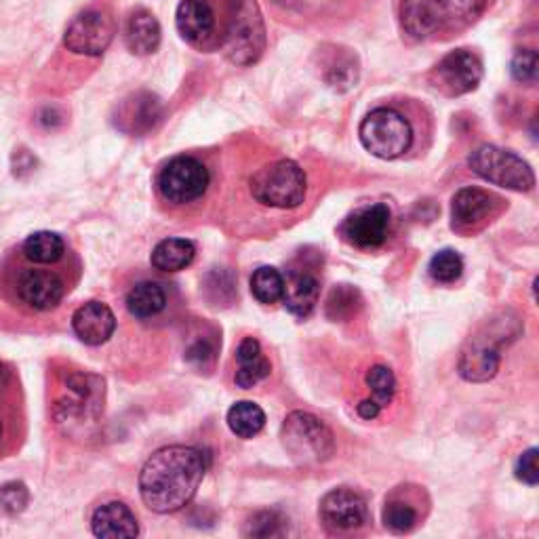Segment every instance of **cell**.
<instances>
[{"instance_id":"1","label":"cell","mask_w":539,"mask_h":539,"mask_svg":"<svg viewBox=\"0 0 539 539\" xmlns=\"http://www.w3.org/2000/svg\"><path fill=\"white\" fill-rule=\"evenodd\" d=\"M209 468V455L203 449L171 445L148 457L139 474V493L144 504L158 514H171L186 508Z\"/></svg>"},{"instance_id":"2","label":"cell","mask_w":539,"mask_h":539,"mask_svg":"<svg viewBox=\"0 0 539 539\" xmlns=\"http://www.w3.org/2000/svg\"><path fill=\"white\" fill-rule=\"evenodd\" d=\"M51 266L32 264L22 255L17 262L7 259L0 270V291L11 306L26 308L30 312H49L64 302L68 293L66 278L49 270Z\"/></svg>"},{"instance_id":"3","label":"cell","mask_w":539,"mask_h":539,"mask_svg":"<svg viewBox=\"0 0 539 539\" xmlns=\"http://www.w3.org/2000/svg\"><path fill=\"white\" fill-rule=\"evenodd\" d=\"M487 3L489 0H401V24L415 41H424L432 34L474 24Z\"/></svg>"},{"instance_id":"4","label":"cell","mask_w":539,"mask_h":539,"mask_svg":"<svg viewBox=\"0 0 539 539\" xmlns=\"http://www.w3.org/2000/svg\"><path fill=\"white\" fill-rule=\"evenodd\" d=\"M222 49L236 66H251L262 57L266 49V28L255 0H232Z\"/></svg>"},{"instance_id":"5","label":"cell","mask_w":539,"mask_h":539,"mask_svg":"<svg viewBox=\"0 0 539 539\" xmlns=\"http://www.w3.org/2000/svg\"><path fill=\"white\" fill-rule=\"evenodd\" d=\"M257 203L272 209H295L304 203L308 182L306 173L293 161H276L259 169L249 182Z\"/></svg>"},{"instance_id":"6","label":"cell","mask_w":539,"mask_h":539,"mask_svg":"<svg viewBox=\"0 0 539 539\" xmlns=\"http://www.w3.org/2000/svg\"><path fill=\"white\" fill-rule=\"evenodd\" d=\"M283 445L299 466H318L335 453L331 430L312 413L293 411L283 424Z\"/></svg>"},{"instance_id":"7","label":"cell","mask_w":539,"mask_h":539,"mask_svg":"<svg viewBox=\"0 0 539 539\" xmlns=\"http://www.w3.org/2000/svg\"><path fill=\"white\" fill-rule=\"evenodd\" d=\"M358 137L367 152L384 161L409 152L413 144V129L407 118L392 108H377L365 116Z\"/></svg>"},{"instance_id":"8","label":"cell","mask_w":539,"mask_h":539,"mask_svg":"<svg viewBox=\"0 0 539 539\" xmlns=\"http://www.w3.org/2000/svg\"><path fill=\"white\" fill-rule=\"evenodd\" d=\"M470 169L485 182L514 192H529L535 186V175L521 156L497 146L476 148L468 158Z\"/></svg>"},{"instance_id":"9","label":"cell","mask_w":539,"mask_h":539,"mask_svg":"<svg viewBox=\"0 0 539 539\" xmlns=\"http://www.w3.org/2000/svg\"><path fill=\"white\" fill-rule=\"evenodd\" d=\"M228 15L224 19L219 17L211 0H182L175 13V24L186 43L201 51H213L222 47Z\"/></svg>"},{"instance_id":"10","label":"cell","mask_w":539,"mask_h":539,"mask_svg":"<svg viewBox=\"0 0 539 539\" xmlns=\"http://www.w3.org/2000/svg\"><path fill=\"white\" fill-rule=\"evenodd\" d=\"M158 190L171 205H190L203 198L211 175L209 169L194 156H175L158 173Z\"/></svg>"},{"instance_id":"11","label":"cell","mask_w":539,"mask_h":539,"mask_svg":"<svg viewBox=\"0 0 539 539\" xmlns=\"http://www.w3.org/2000/svg\"><path fill=\"white\" fill-rule=\"evenodd\" d=\"M483 78V64L472 51L457 49L445 55L432 72L434 87L449 95H466L474 91Z\"/></svg>"},{"instance_id":"12","label":"cell","mask_w":539,"mask_h":539,"mask_svg":"<svg viewBox=\"0 0 539 539\" xmlns=\"http://www.w3.org/2000/svg\"><path fill=\"white\" fill-rule=\"evenodd\" d=\"M114 22L104 11H85L72 19L64 34L68 51L78 55H102L114 38Z\"/></svg>"},{"instance_id":"13","label":"cell","mask_w":539,"mask_h":539,"mask_svg":"<svg viewBox=\"0 0 539 539\" xmlns=\"http://www.w3.org/2000/svg\"><path fill=\"white\" fill-rule=\"evenodd\" d=\"M392 222L388 205L377 203L354 211L342 226V236L358 249H373L386 243Z\"/></svg>"},{"instance_id":"14","label":"cell","mask_w":539,"mask_h":539,"mask_svg":"<svg viewBox=\"0 0 539 539\" xmlns=\"http://www.w3.org/2000/svg\"><path fill=\"white\" fill-rule=\"evenodd\" d=\"M365 499L350 489H333L321 502V521L333 533H348L367 523Z\"/></svg>"},{"instance_id":"15","label":"cell","mask_w":539,"mask_h":539,"mask_svg":"<svg viewBox=\"0 0 539 539\" xmlns=\"http://www.w3.org/2000/svg\"><path fill=\"white\" fill-rule=\"evenodd\" d=\"M161 121H163L161 99L152 93H135L121 108H118L116 127L131 135H144L152 131Z\"/></svg>"},{"instance_id":"16","label":"cell","mask_w":539,"mask_h":539,"mask_svg":"<svg viewBox=\"0 0 539 539\" xmlns=\"http://www.w3.org/2000/svg\"><path fill=\"white\" fill-rule=\"evenodd\" d=\"M72 329L83 344L102 346L116 329V316L106 304L89 302L74 312Z\"/></svg>"},{"instance_id":"17","label":"cell","mask_w":539,"mask_h":539,"mask_svg":"<svg viewBox=\"0 0 539 539\" xmlns=\"http://www.w3.org/2000/svg\"><path fill=\"white\" fill-rule=\"evenodd\" d=\"M499 369V350L495 348L493 339H472L468 346L462 350L459 356L457 371L466 382H489L491 377H495Z\"/></svg>"},{"instance_id":"18","label":"cell","mask_w":539,"mask_h":539,"mask_svg":"<svg viewBox=\"0 0 539 539\" xmlns=\"http://www.w3.org/2000/svg\"><path fill=\"white\" fill-rule=\"evenodd\" d=\"M91 529L102 539H129L139 535L137 518L123 502H108L93 512Z\"/></svg>"},{"instance_id":"19","label":"cell","mask_w":539,"mask_h":539,"mask_svg":"<svg viewBox=\"0 0 539 539\" xmlns=\"http://www.w3.org/2000/svg\"><path fill=\"white\" fill-rule=\"evenodd\" d=\"M497 198L481 188H462L453 196L451 215L457 228H472L491 217Z\"/></svg>"},{"instance_id":"20","label":"cell","mask_w":539,"mask_h":539,"mask_svg":"<svg viewBox=\"0 0 539 539\" xmlns=\"http://www.w3.org/2000/svg\"><path fill=\"white\" fill-rule=\"evenodd\" d=\"M318 295H321V285L318 278L310 272H291L285 281L283 289V304L295 316H310L318 304Z\"/></svg>"},{"instance_id":"21","label":"cell","mask_w":539,"mask_h":539,"mask_svg":"<svg viewBox=\"0 0 539 539\" xmlns=\"http://www.w3.org/2000/svg\"><path fill=\"white\" fill-rule=\"evenodd\" d=\"M236 358H238V369L234 375V382L238 388L249 390L257 386L259 382H264V379L270 375V369H272L270 361L264 356L262 346H259L257 339L245 337L241 346H238Z\"/></svg>"},{"instance_id":"22","label":"cell","mask_w":539,"mask_h":539,"mask_svg":"<svg viewBox=\"0 0 539 539\" xmlns=\"http://www.w3.org/2000/svg\"><path fill=\"white\" fill-rule=\"evenodd\" d=\"M125 41L131 53L150 55L161 45V24L150 11H135L129 17Z\"/></svg>"},{"instance_id":"23","label":"cell","mask_w":539,"mask_h":539,"mask_svg":"<svg viewBox=\"0 0 539 539\" xmlns=\"http://www.w3.org/2000/svg\"><path fill=\"white\" fill-rule=\"evenodd\" d=\"M19 255L32 264L41 266H55L66 257V243L64 238L55 232H34L19 247Z\"/></svg>"},{"instance_id":"24","label":"cell","mask_w":539,"mask_h":539,"mask_svg":"<svg viewBox=\"0 0 539 539\" xmlns=\"http://www.w3.org/2000/svg\"><path fill=\"white\" fill-rule=\"evenodd\" d=\"M194 255L196 247L192 241H186V238H165V241L154 247L150 262L161 272H179L194 262Z\"/></svg>"},{"instance_id":"25","label":"cell","mask_w":539,"mask_h":539,"mask_svg":"<svg viewBox=\"0 0 539 539\" xmlns=\"http://www.w3.org/2000/svg\"><path fill=\"white\" fill-rule=\"evenodd\" d=\"M165 306H167V293L158 283L142 281L131 287V291L127 293V310L131 312V316L142 318V321L144 318L161 314Z\"/></svg>"},{"instance_id":"26","label":"cell","mask_w":539,"mask_h":539,"mask_svg":"<svg viewBox=\"0 0 539 539\" xmlns=\"http://www.w3.org/2000/svg\"><path fill=\"white\" fill-rule=\"evenodd\" d=\"M228 426L238 438H253L264 430L266 413L262 407L251 401H241L230 407Z\"/></svg>"},{"instance_id":"27","label":"cell","mask_w":539,"mask_h":539,"mask_svg":"<svg viewBox=\"0 0 539 539\" xmlns=\"http://www.w3.org/2000/svg\"><path fill=\"white\" fill-rule=\"evenodd\" d=\"M285 278L276 268L262 266L251 276V293L259 304H276L283 297Z\"/></svg>"},{"instance_id":"28","label":"cell","mask_w":539,"mask_h":539,"mask_svg":"<svg viewBox=\"0 0 539 539\" xmlns=\"http://www.w3.org/2000/svg\"><path fill=\"white\" fill-rule=\"evenodd\" d=\"M363 308V297L350 285H339L327 299V316L331 321H348Z\"/></svg>"},{"instance_id":"29","label":"cell","mask_w":539,"mask_h":539,"mask_svg":"<svg viewBox=\"0 0 539 539\" xmlns=\"http://www.w3.org/2000/svg\"><path fill=\"white\" fill-rule=\"evenodd\" d=\"M419 523L417 508L403 497H392L384 508V525L394 533H409Z\"/></svg>"},{"instance_id":"30","label":"cell","mask_w":539,"mask_h":539,"mask_svg":"<svg viewBox=\"0 0 539 539\" xmlns=\"http://www.w3.org/2000/svg\"><path fill=\"white\" fill-rule=\"evenodd\" d=\"M428 272L436 283H443V285L455 283L464 272V259L455 249H443L430 259Z\"/></svg>"},{"instance_id":"31","label":"cell","mask_w":539,"mask_h":539,"mask_svg":"<svg viewBox=\"0 0 539 539\" xmlns=\"http://www.w3.org/2000/svg\"><path fill=\"white\" fill-rule=\"evenodd\" d=\"M287 533V518L276 510L255 512L245 527L247 537H281Z\"/></svg>"},{"instance_id":"32","label":"cell","mask_w":539,"mask_h":539,"mask_svg":"<svg viewBox=\"0 0 539 539\" xmlns=\"http://www.w3.org/2000/svg\"><path fill=\"white\" fill-rule=\"evenodd\" d=\"M365 382H367L369 390L373 392V401L379 407H386L392 401L394 390H396V379H394V373L388 367H384V365L371 367L367 371Z\"/></svg>"},{"instance_id":"33","label":"cell","mask_w":539,"mask_h":539,"mask_svg":"<svg viewBox=\"0 0 539 539\" xmlns=\"http://www.w3.org/2000/svg\"><path fill=\"white\" fill-rule=\"evenodd\" d=\"M537 66H539V57L533 49L518 51L512 59V66H510L514 81L523 83V85H533L537 81Z\"/></svg>"},{"instance_id":"34","label":"cell","mask_w":539,"mask_h":539,"mask_svg":"<svg viewBox=\"0 0 539 539\" xmlns=\"http://www.w3.org/2000/svg\"><path fill=\"white\" fill-rule=\"evenodd\" d=\"M30 502V493H28V487L24 483H5L3 487H0V508L11 512V514H17V512H24L26 506Z\"/></svg>"},{"instance_id":"35","label":"cell","mask_w":539,"mask_h":539,"mask_svg":"<svg viewBox=\"0 0 539 539\" xmlns=\"http://www.w3.org/2000/svg\"><path fill=\"white\" fill-rule=\"evenodd\" d=\"M537 457H539V451L535 447L527 449L521 457H518V462L514 466V472H516L518 481H523L525 485H531V487H535L539 483V464H537Z\"/></svg>"},{"instance_id":"36","label":"cell","mask_w":539,"mask_h":539,"mask_svg":"<svg viewBox=\"0 0 539 539\" xmlns=\"http://www.w3.org/2000/svg\"><path fill=\"white\" fill-rule=\"evenodd\" d=\"M188 361L196 363V365H207L209 361H213V348L207 342H196L190 350H188Z\"/></svg>"},{"instance_id":"37","label":"cell","mask_w":539,"mask_h":539,"mask_svg":"<svg viewBox=\"0 0 539 539\" xmlns=\"http://www.w3.org/2000/svg\"><path fill=\"white\" fill-rule=\"evenodd\" d=\"M13 167H15V175H24V171L34 169V158L26 150H19L13 156Z\"/></svg>"},{"instance_id":"38","label":"cell","mask_w":539,"mask_h":539,"mask_svg":"<svg viewBox=\"0 0 539 539\" xmlns=\"http://www.w3.org/2000/svg\"><path fill=\"white\" fill-rule=\"evenodd\" d=\"M15 390V377H13V371L7 363L0 361V394L5 392H11Z\"/></svg>"},{"instance_id":"39","label":"cell","mask_w":539,"mask_h":539,"mask_svg":"<svg viewBox=\"0 0 539 539\" xmlns=\"http://www.w3.org/2000/svg\"><path fill=\"white\" fill-rule=\"evenodd\" d=\"M13 392V390H11ZM7 396H9V392H5V394H0V401H7ZM0 407H3V405H0ZM11 434H9V422H7V417H5V413H0V453H3L5 451V445L11 441Z\"/></svg>"},{"instance_id":"40","label":"cell","mask_w":539,"mask_h":539,"mask_svg":"<svg viewBox=\"0 0 539 539\" xmlns=\"http://www.w3.org/2000/svg\"><path fill=\"white\" fill-rule=\"evenodd\" d=\"M358 415H361L363 419H375L379 415V411H382V407H379L375 401H371V398H367V401H361L356 407Z\"/></svg>"}]
</instances>
